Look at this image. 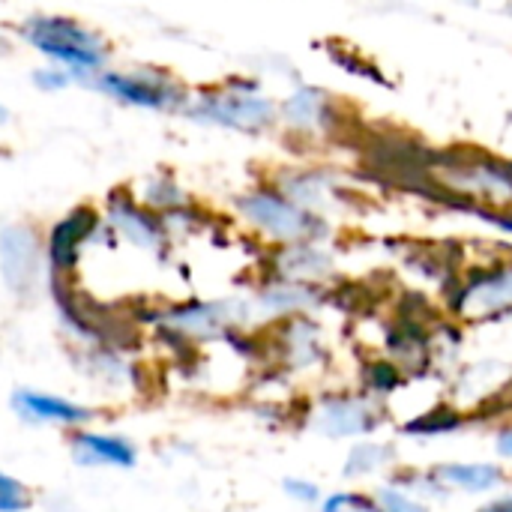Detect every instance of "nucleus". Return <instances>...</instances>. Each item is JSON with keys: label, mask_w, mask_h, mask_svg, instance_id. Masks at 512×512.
<instances>
[{"label": "nucleus", "mask_w": 512, "mask_h": 512, "mask_svg": "<svg viewBox=\"0 0 512 512\" xmlns=\"http://www.w3.org/2000/svg\"><path fill=\"white\" fill-rule=\"evenodd\" d=\"M21 39L45 60L69 69L78 84H87L111 60V42L102 30L69 15H33L21 24Z\"/></svg>", "instance_id": "obj_1"}, {"label": "nucleus", "mask_w": 512, "mask_h": 512, "mask_svg": "<svg viewBox=\"0 0 512 512\" xmlns=\"http://www.w3.org/2000/svg\"><path fill=\"white\" fill-rule=\"evenodd\" d=\"M96 93L108 96L126 108H144L159 114H183L189 102V90L165 69L135 66V69H102L96 78L87 81Z\"/></svg>", "instance_id": "obj_2"}, {"label": "nucleus", "mask_w": 512, "mask_h": 512, "mask_svg": "<svg viewBox=\"0 0 512 512\" xmlns=\"http://www.w3.org/2000/svg\"><path fill=\"white\" fill-rule=\"evenodd\" d=\"M183 114L204 126H219L231 132H264L276 123V105L252 84L231 81L228 87L189 96Z\"/></svg>", "instance_id": "obj_3"}, {"label": "nucleus", "mask_w": 512, "mask_h": 512, "mask_svg": "<svg viewBox=\"0 0 512 512\" xmlns=\"http://www.w3.org/2000/svg\"><path fill=\"white\" fill-rule=\"evenodd\" d=\"M237 213L264 237L276 243H309L324 228L318 216L294 204L276 189H252L237 198Z\"/></svg>", "instance_id": "obj_4"}, {"label": "nucleus", "mask_w": 512, "mask_h": 512, "mask_svg": "<svg viewBox=\"0 0 512 512\" xmlns=\"http://www.w3.org/2000/svg\"><path fill=\"white\" fill-rule=\"evenodd\" d=\"M105 231L102 210L93 204H75L45 234V258L51 279H69L84 258V249Z\"/></svg>", "instance_id": "obj_5"}, {"label": "nucleus", "mask_w": 512, "mask_h": 512, "mask_svg": "<svg viewBox=\"0 0 512 512\" xmlns=\"http://www.w3.org/2000/svg\"><path fill=\"white\" fill-rule=\"evenodd\" d=\"M45 240L30 222L0 228V276L15 297H30L45 273Z\"/></svg>", "instance_id": "obj_6"}, {"label": "nucleus", "mask_w": 512, "mask_h": 512, "mask_svg": "<svg viewBox=\"0 0 512 512\" xmlns=\"http://www.w3.org/2000/svg\"><path fill=\"white\" fill-rule=\"evenodd\" d=\"M105 228L111 237L129 243L138 252H162L165 240H168V228L165 219L159 213H153L150 207H144L132 189H114L105 198V210H102Z\"/></svg>", "instance_id": "obj_7"}, {"label": "nucleus", "mask_w": 512, "mask_h": 512, "mask_svg": "<svg viewBox=\"0 0 512 512\" xmlns=\"http://www.w3.org/2000/svg\"><path fill=\"white\" fill-rule=\"evenodd\" d=\"M12 408L27 423H48V426H69V429H78L96 417L90 408L78 402H69L51 393H36V390H18L12 396Z\"/></svg>", "instance_id": "obj_8"}, {"label": "nucleus", "mask_w": 512, "mask_h": 512, "mask_svg": "<svg viewBox=\"0 0 512 512\" xmlns=\"http://www.w3.org/2000/svg\"><path fill=\"white\" fill-rule=\"evenodd\" d=\"M72 459L81 468H135L138 450L132 441L105 432H75L72 435Z\"/></svg>", "instance_id": "obj_9"}, {"label": "nucleus", "mask_w": 512, "mask_h": 512, "mask_svg": "<svg viewBox=\"0 0 512 512\" xmlns=\"http://www.w3.org/2000/svg\"><path fill=\"white\" fill-rule=\"evenodd\" d=\"M237 321V303H186L162 315V327L180 336H213Z\"/></svg>", "instance_id": "obj_10"}, {"label": "nucleus", "mask_w": 512, "mask_h": 512, "mask_svg": "<svg viewBox=\"0 0 512 512\" xmlns=\"http://www.w3.org/2000/svg\"><path fill=\"white\" fill-rule=\"evenodd\" d=\"M282 120L297 132H318L330 120V102L324 93L303 87V90L291 93L288 102L282 105Z\"/></svg>", "instance_id": "obj_11"}, {"label": "nucleus", "mask_w": 512, "mask_h": 512, "mask_svg": "<svg viewBox=\"0 0 512 512\" xmlns=\"http://www.w3.org/2000/svg\"><path fill=\"white\" fill-rule=\"evenodd\" d=\"M372 426H375L372 411L363 402H351V399L327 402L321 408V417H318V429L324 435H333V438L360 435V432H369Z\"/></svg>", "instance_id": "obj_12"}, {"label": "nucleus", "mask_w": 512, "mask_h": 512, "mask_svg": "<svg viewBox=\"0 0 512 512\" xmlns=\"http://www.w3.org/2000/svg\"><path fill=\"white\" fill-rule=\"evenodd\" d=\"M132 195H135L144 207H150L153 213H159V216L174 213V210H180V207L189 204V195L180 189V183H177L171 174H150V177H144V180L135 186Z\"/></svg>", "instance_id": "obj_13"}, {"label": "nucleus", "mask_w": 512, "mask_h": 512, "mask_svg": "<svg viewBox=\"0 0 512 512\" xmlns=\"http://www.w3.org/2000/svg\"><path fill=\"white\" fill-rule=\"evenodd\" d=\"M465 300H468V309H474L480 315L483 312H498L504 306H512V270L495 273L486 282L474 285Z\"/></svg>", "instance_id": "obj_14"}, {"label": "nucleus", "mask_w": 512, "mask_h": 512, "mask_svg": "<svg viewBox=\"0 0 512 512\" xmlns=\"http://www.w3.org/2000/svg\"><path fill=\"white\" fill-rule=\"evenodd\" d=\"M438 477L465 492H489L501 483V471L495 465H444Z\"/></svg>", "instance_id": "obj_15"}, {"label": "nucleus", "mask_w": 512, "mask_h": 512, "mask_svg": "<svg viewBox=\"0 0 512 512\" xmlns=\"http://www.w3.org/2000/svg\"><path fill=\"white\" fill-rule=\"evenodd\" d=\"M390 459H393V450L378 447V444H360V447L351 450V459L345 465V474L348 477H360V474H369V471L381 468Z\"/></svg>", "instance_id": "obj_16"}, {"label": "nucleus", "mask_w": 512, "mask_h": 512, "mask_svg": "<svg viewBox=\"0 0 512 512\" xmlns=\"http://www.w3.org/2000/svg\"><path fill=\"white\" fill-rule=\"evenodd\" d=\"M72 84H78V78H75L69 69L57 66V63H48V66L33 69V87H36L39 93H63V90H69Z\"/></svg>", "instance_id": "obj_17"}, {"label": "nucleus", "mask_w": 512, "mask_h": 512, "mask_svg": "<svg viewBox=\"0 0 512 512\" xmlns=\"http://www.w3.org/2000/svg\"><path fill=\"white\" fill-rule=\"evenodd\" d=\"M30 507V492L24 483L0 474V512H24Z\"/></svg>", "instance_id": "obj_18"}, {"label": "nucleus", "mask_w": 512, "mask_h": 512, "mask_svg": "<svg viewBox=\"0 0 512 512\" xmlns=\"http://www.w3.org/2000/svg\"><path fill=\"white\" fill-rule=\"evenodd\" d=\"M456 423H459L456 414H450V411H435V414L420 417L417 423H411L408 432H447V429H453Z\"/></svg>", "instance_id": "obj_19"}, {"label": "nucleus", "mask_w": 512, "mask_h": 512, "mask_svg": "<svg viewBox=\"0 0 512 512\" xmlns=\"http://www.w3.org/2000/svg\"><path fill=\"white\" fill-rule=\"evenodd\" d=\"M378 507H381V512H423V507H420L417 501L405 498V495L396 492V489L378 492Z\"/></svg>", "instance_id": "obj_20"}, {"label": "nucleus", "mask_w": 512, "mask_h": 512, "mask_svg": "<svg viewBox=\"0 0 512 512\" xmlns=\"http://www.w3.org/2000/svg\"><path fill=\"white\" fill-rule=\"evenodd\" d=\"M285 489L291 498H300V501H318V489L312 483H303V480H285Z\"/></svg>", "instance_id": "obj_21"}, {"label": "nucleus", "mask_w": 512, "mask_h": 512, "mask_svg": "<svg viewBox=\"0 0 512 512\" xmlns=\"http://www.w3.org/2000/svg\"><path fill=\"white\" fill-rule=\"evenodd\" d=\"M363 501L360 498H354V495H336V498H330L327 504H324V512H348L354 510V507H360Z\"/></svg>", "instance_id": "obj_22"}, {"label": "nucleus", "mask_w": 512, "mask_h": 512, "mask_svg": "<svg viewBox=\"0 0 512 512\" xmlns=\"http://www.w3.org/2000/svg\"><path fill=\"white\" fill-rule=\"evenodd\" d=\"M498 444H501V453H504V456H512V429L498 438Z\"/></svg>", "instance_id": "obj_23"}, {"label": "nucleus", "mask_w": 512, "mask_h": 512, "mask_svg": "<svg viewBox=\"0 0 512 512\" xmlns=\"http://www.w3.org/2000/svg\"><path fill=\"white\" fill-rule=\"evenodd\" d=\"M483 512H512V501H501V504H492V507H486Z\"/></svg>", "instance_id": "obj_24"}, {"label": "nucleus", "mask_w": 512, "mask_h": 512, "mask_svg": "<svg viewBox=\"0 0 512 512\" xmlns=\"http://www.w3.org/2000/svg\"><path fill=\"white\" fill-rule=\"evenodd\" d=\"M9 120H12V114H9V108H6V105L0 102V126H6Z\"/></svg>", "instance_id": "obj_25"}]
</instances>
